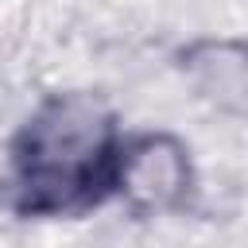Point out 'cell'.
I'll return each mask as SVG.
<instances>
[{"instance_id":"obj_1","label":"cell","mask_w":248,"mask_h":248,"mask_svg":"<svg viewBox=\"0 0 248 248\" xmlns=\"http://www.w3.org/2000/svg\"><path fill=\"white\" fill-rule=\"evenodd\" d=\"M124 136L97 93H50L8 147V205L23 217H70L116 194Z\"/></svg>"},{"instance_id":"obj_2","label":"cell","mask_w":248,"mask_h":248,"mask_svg":"<svg viewBox=\"0 0 248 248\" xmlns=\"http://www.w3.org/2000/svg\"><path fill=\"white\" fill-rule=\"evenodd\" d=\"M194 190V163L190 147L170 132H143L124 140L116 194L136 213H167L186 205Z\"/></svg>"},{"instance_id":"obj_3","label":"cell","mask_w":248,"mask_h":248,"mask_svg":"<svg viewBox=\"0 0 248 248\" xmlns=\"http://www.w3.org/2000/svg\"><path fill=\"white\" fill-rule=\"evenodd\" d=\"M182 70L221 108H248V43L202 39L182 50Z\"/></svg>"}]
</instances>
